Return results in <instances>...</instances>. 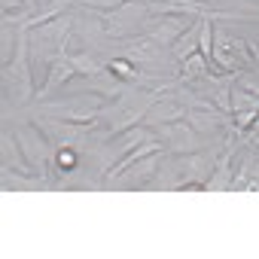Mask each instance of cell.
Returning <instances> with one entry per match:
<instances>
[{"mask_svg": "<svg viewBox=\"0 0 259 259\" xmlns=\"http://www.w3.org/2000/svg\"><path fill=\"white\" fill-rule=\"evenodd\" d=\"M76 70H73V64H70V58L61 52L55 61H52V67H49V76H46V85H43V92H40V98H49L55 89H61L70 76H73Z\"/></svg>", "mask_w": 259, "mask_h": 259, "instance_id": "obj_4", "label": "cell"}, {"mask_svg": "<svg viewBox=\"0 0 259 259\" xmlns=\"http://www.w3.org/2000/svg\"><path fill=\"white\" fill-rule=\"evenodd\" d=\"M204 61H207V58H204L201 52H198V55L192 52V55H189V58L183 61V76H180V82H186V79H192V76L204 73Z\"/></svg>", "mask_w": 259, "mask_h": 259, "instance_id": "obj_9", "label": "cell"}, {"mask_svg": "<svg viewBox=\"0 0 259 259\" xmlns=\"http://www.w3.org/2000/svg\"><path fill=\"white\" fill-rule=\"evenodd\" d=\"M58 162H61V168H73V153L70 150H61L58 153Z\"/></svg>", "mask_w": 259, "mask_h": 259, "instance_id": "obj_11", "label": "cell"}, {"mask_svg": "<svg viewBox=\"0 0 259 259\" xmlns=\"http://www.w3.org/2000/svg\"><path fill=\"white\" fill-rule=\"evenodd\" d=\"M89 89H92V92H98V95H104V98H125V85H122L119 79H113V70H110V73L104 70V73L92 76Z\"/></svg>", "mask_w": 259, "mask_h": 259, "instance_id": "obj_5", "label": "cell"}, {"mask_svg": "<svg viewBox=\"0 0 259 259\" xmlns=\"http://www.w3.org/2000/svg\"><path fill=\"white\" fill-rule=\"evenodd\" d=\"M147 13H150V10H147V7H141L138 0H125V4H122L116 13H107V16H104L107 34H113V37L135 34V31H138V22H141Z\"/></svg>", "mask_w": 259, "mask_h": 259, "instance_id": "obj_1", "label": "cell"}, {"mask_svg": "<svg viewBox=\"0 0 259 259\" xmlns=\"http://www.w3.org/2000/svg\"><path fill=\"white\" fill-rule=\"evenodd\" d=\"M156 150H159V144H153V141H150V144H144V150H135V153H128V156H125V159H122V162H119L116 168H110V174H107V180H113V177H119V174H122V171H125L128 165H135V162H138V159H144V156H153Z\"/></svg>", "mask_w": 259, "mask_h": 259, "instance_id": "obj_7", "label": "cell"}, {"mask_svg": "<svg viewBox=\"0 0 259 259\" xmlns=\"http://www.w3.org/2000/svg\"><path fill=\"white\" fill-rule=\"evenodd\" d=\"M7 82H10L16 101H28L31 98V73H28V43H25V37L16 46V61H13V67L7 73Z\"/></svg>", "mask_w": 259, "mask_h": 259, "instance_id": "obj_2", "label": "cell"}, {"mask_svg": "<svg viewBox=\"0 0 259 259\" xmlns=\"http://www.w3.org/2000/svg\"><path fill=\"white\" fill-rule=\"evenodd\" d=\"M232 150H235V135L229 138V144H226V153H223V159H220V171H217V177H210L207 183H204V189H229V159H232Z\"/></svg>", "mask_w": 259, "mask_h": 259, "instance_id": "obj_6", "label": "cell"}, {"mask_svg": "<svg viewBox=\"0 0 259 259\" xmlns=\"http://www.w3.org/2000/svg\"><path fill=\"white\" fill-rule=\"evenodd\" d=\"M67 58H70L73 70H76V73H82V76H98V73H104V64H101V61H95L92 55H67Z\"/></svg>", "mask_w": 259, "mask_h": 259, "instance_id": "obj_8", "label": "cell"}, {"mask_svg": "<svg viewBox=\"0 0 259 259\" xmlns=\"http://www.w3.org/2000/svg\"><path fill=\"white\" fill-rule=\"evenodd\" d=\"M110 70L119 76V79H138V70H135V61H128V58H113L110 61Z\"/></svg>", "mask_w": 259, "mask_h": 259, "instance_id": "obj_10", "label": "cell"}, {"mask_svg": "<svg viewBox=\"0 0 259 259\" xmlns=\"http://www.w3.org/2000/svg\"><path fill=\"white\" fill-rule=\"evenodd\" d=\"M253 55H256V61H259V46H253Z\"/></svg>", "mask_w": 259, "mask_h": 259, "instance_id": "obj_12", "label": "cell"}, {"mask_svg": "<svg viewBox=\"0 0 259 259\" xmlns=\"http://www.w3.org/2000/svg\"><path fill=\"white\" fill-rule=\"evenodd\" d=\"M16 138L22 141V150L28 156V165H34V168L43 171V165L49 159V150H46V141L40 138V132H37V128H19Z\"/></svg>", "mask_w": 259, "mask_h": 259, "instance_id": "obj_3", "label": "cell"}]
</instances>
